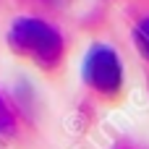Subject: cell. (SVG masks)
<instances>
[{"instance_id":"cell-1","label":"cell","mask_w":149,"mask_h":149,"mask_svg":"<svg viewBox=\"0 0 149 149\" xmlns=\"http://www.w3.org/2000/svg\"><path fill=\"white\" fill-rule=\"evenodd\" d=\"M8 45L16 55L31 60L34 65L52 71L60 65L63 52H65V42L58 34V29H52L50 24L39 21V18H18L13 21L10 31H8Z\"/></svg>"},{"instance_id":"cell-2","label":"cell","mask_w":149,"mask_h":149,"mask_svg":"<svg viewBox=\"0 0 149 149\" xmlns=\"http://www.w3.org/2000/svg\"><path fill=\"white\" fill-rule=\"evenodd\" d=\"M84 81L102 97H115L123 86V65L113 47L94 45L84 58Z\"/></svg>"},{"instance_id":"cell-3","label":"cell","mask_w":149,"mask_h":149,"mask_svg":"<svg viewBox=\"0 0 149 149\" xmlns=\"http://www.w3.org/2000/svg\"><path fill=\"white\" fill-rule=\"evenodd\" d=\"M18 128V120H16V113L10 107V102L0 94V139H10Z\"/></svg>"},{"instance_id":"cell-4","label":"cell","mask_w":149,"mask_h":149,"mask_svg":"<svg viewBox=\"0 0 149 149\" xmlns=\"http://www.w3.org/2000/svg\"><path fill=\"white\" fill-rule=\"evenodd\" d=\"M134 39H136V47H139V52H141V55L149 60V18H144V21L136 26V31H134Z\"/></svg>"}]
</instances>
